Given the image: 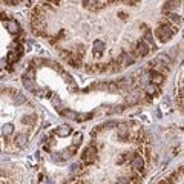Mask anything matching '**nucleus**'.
I'll list each match as a JSON object with an SVG mask.
<instances>
[{"instance_id":"11","label":"nucleus","mask_w":184,"mask_h":184,"mask_svg":"<svg viewBox=\"0 0 184 184\" xmlns=\"http://www.w3.org/2000/svg\"><path fill=\"white\" fill-rule=\"evenodd\" d=\"M26 141H28L26 134H19V135L16 137V143H17V146H19V147H23V146L26 144Z\"/></svg>"},{"instance_id":"1","label":"nucleus","mask_w":184,"mask_h":184,"mask_svg":"<svg viewBox=\"0 0 184 184\" xmlns=\"http://www.w3.org/2000/svg\"><path fill=\"white\" fill-rule=\"evenodd\" d=\"M173 34H175V31H173V28H170L169 25H160V28L155 31V35H156V39H158L161 43L170 40Z\"/></svg>"},{"instance_id":"25","label":"nucleus","mask_w":184,"mask_h":184,"mask_svg":"<svg viewBox=\"0 0 184 184\" xmlns=\"http://www.w3.org/2000/svg\"><path fill=\"white\" fill-rule=\"evenodd\" d=\"M11 132H13V124H5V126H3V134L9 135Z\"/></svg>"},{"instance_id":"26","label":"nucleus","mask_w":184,"mask_h":184,"mask_svg":"<svg viewBox=\"0 0 184 184\" xmlns=\"http://www.w3.org/2000/svg\"><path fill=\"white\" fill-rule=\"evenodd\" d=\"M81 170V166L80 164H72L71 166V173H77V172H80Z\"/></svg>"},{"instance_id":"22","label":"nucleus","mask_w":184,"mask_h":184,"mask_svg":"<svg viewBox=\"0 0 184 184\" xmlns=\"http://www.w3.org/2000/svg\"><path fill=\"white\" fill-rule=\"evenodd\" d=\"M117 184H131V182H129V178H126V176H118V178H117Z\"/></svg>"},{"instance_id":"6","label":"nucleus","mask_w":184,"mask_h":184,"mask_svg":"<svg viewBox=\"0 0 184 184\" xmlns=\"http://www.w3.org/2000/svg\"><path fill=\"white\" fill-rule=\"evenodd\" d=\"M55 134L58 135V137H68V135H71L72 134V129L69 127V126H60V127H57L55 129Z\"/></svg>"},{"instance_id":"9","label":"nucleus","mask_w":184,"mask_h":184,"mask_svg":"<svg viewBox=\"0 0 184 184\" xmlns=\"http://www.w3.org/2000/svg\"><path fill=\"white\" fill-rule=\"evenodd\" d=\"M68 63H69L71 66L80 68V66H81V57H80V55H71V57L68 58Z\"/></svg>"},{"instance_id":"16","label":"nucleus","mask_w":184,"mask_h":184,"mask_svg":"<svg viewBox=\"0 0 184 184\" xmlns=\"http://www.w3.org/2000/svg\"><path fill=\"white\" fill-rule=\"evenodd\" d=\"M81 140H83V137H81V134H80V132H77V134L74 135V140H72V143H74V146L77 147L78 144H81Z\"/></svg>"},{"instance_id":"23","label":"nucleus","mask_w":184,"mask_h":184,"mask_svg":"<svg viewBox=\"0 0 184 184\" xmlns=\"http://www.w3.org/2000/svg\"><path fill=\"white\" fill-rule=\"evenodd\" d=\"M137 101H138V98H137L135 95H131V97L126 98V103H127V105H135Z\"/></svg>"},{"instance_id":"15","label":"nucleus","mask_w":184,"mask_h":184,"mask_svg":"<svg viewBox=\"0 0 184 184\" xmlns=\"http://www.w3.org/2000/svg\"><path fill=\"white\" fill-rule=\"evenodd\" d=\"M23 84H25V87H26L28 90H35L34 83H32V81H29V78H23Z\"/></svg>"},{"instance_id":"32","label":"nucleus","mask_w":184,"mask_h":184,"mask_svg":"<svg viewBox=\"0 0 184 184\" xmlns=\"http://www.w3.org/2000/svg\"><path fill=\"white\" fill-rule=\"evenodd\" d=\"M158 184H169V182H167V181H166V179H163V181H160V182H158Z\"/></svg>"},{"instance_id":"29","label":"nucleus","mask_w":184,"mask_h":184,"mask_svg":"<svg viewBox=\"0 0 184 184\" xmlns=\"http://www.w3.org/2000/svg\"><path fill=\"white\" fill-rule=\"evenodd\" d=\"M54 105H55V106H60V98H58V97H54Z\"/></svg>"},{"instance_id":"27","label":"nucleus","mask_w":184,"mask_h":184,"mask_svg":"<svg viewBox=\"0 0 184 184\" xmlns=\"http://www.w3.org/2000/svg\"><path fill=\"white\" fill-rule=\"evenodd\" d=\"M32 121H34V120H32L29 115H25V117L22 118V123H23V124H31Z\"/></svg>"},{"instance_id":"8","label":"nucleus","mask_w":184,"mask_h":184,"mask_svg":"<svg viewBox=\"0 0 184 184\" xmlns=\"http://www.w3.org/2000/svg\"><path fill=\"white\" fill-rule=\"evenodd\" d=\"M92 49H94V52H95L97 55H100V54L105 51V43H103L101 40H95L94 45H92Z\"/></svg>"},{"instance_id":"24","label":"nucleus","mask_w":184,"mask_h":184,"mask_svg":"<svg viewBox=\"0 0 184 184\" xmlns=\"http://www.w3.org/2000/svg\"><path fill=\"white\" fill-rule=\"evenodd\" d=\"M129 181H131L132 184H140V181H141V178H140L138 175H132V176L129 178Z\"/></svg>"},{"instance_id":"13","label":"nucleus","mask_w":184,"mask_h":184,"mask_svg":"<svg viewBox=\"0 0 184 184\" xmlns=\"http://www.w3.org/2000/svg\"><path fill=\"white\" fill-rule=\"evenodd\" d=\"M146 90H147V94H149V95H155V94H156V90H158V87H156V84L150 83V84L146 87Z\"/></svg>"},{"instance_id":"7","label":"nucleus","mask_w":184,"mask_h":184,"mask_svg":"<svg viewBox=\"0 0 184 184\" xmlns=\"http://www.w3.org/2000/svg\"><path fill=\"white\" fill-rule=\"evenodd\" d=\"M150 78H152V83H153V84H156V86H158V84H161V83H163V80H164V77H163L160 72H156V71H152V72H150Z\"/></svg>"},{"instance_id":"10","label":"nucleus","mask_w":184,"mask_h":184,"mask_svg":"<svg viewBox=\"0 0 184 184\" xmlns=\"http://www.w3.org/2000/svg\"><path fill=\"white\" fill-rule=\"evenodd\" d=\"M118 138H121V140H127L129 138V129L124 124H121L120 129H118Z\"/></svg>"},{"instance_id":"17","label":"nucleus","mask_w":184,"mask_h":184,"mask_svg":"<svg viewBox=\"0 0 184 184\" xmlns=\"http://www.w3.org/2000/svg\"><path fill=\"white\" fill-rule=\"evenodd\" d=\"M103 127H105V129H117V127H118V123H117V121H108V123L103 124Z\"/></svg>"},{"instance_id":"14","label":"nucleus","mask_w":184,"mask_h":184,"mask_svg":"<svg viewBox=\"0 0 184 184\" xmlns=\"http://www.w3.org/2000/svg\"><path fill=\"white\" fill-rule=\"evenodd\" d=\"M176 6H179V2H166L164 3V11L166 9H173Z\"/></svg>"},{"instance_id":"19","label":"nucleus","mask_w":184,"mask_h":184,"mask_svg":"<svg viewBox=\"0 0 184 184\" xmlns=\"http://www.w3.org/2000/svg\"><path fill=\"white\" fill-rule=\"evenodd\" d=\"M14 100H16L19 105L26 103V98H25V95H22V94H16V95H14Z\"/></svg>"},{"instance_id":"12","label":"nucleus","mask_w":184,"mask_h":184,"mask_svg":"<svg viewBox=\"0 0 184 184\" xmlns=\"http://www.w3.org/2000/svg\"><path fill=\"white\" fill-rule=\"evenodd\" d=\"M169 19H170V22L175 23V25H179V23H181V16H178V14H175V13H169Z\"/></svg>"},{"instance_id":"3","label":"nucleus","mask_w":184,"mask_h":184,"mask_svg":"<svg viewBox=\"0 0 184 184\" xmlns=\"http://www.w3.org/2000/svg\"><path fill=\"white\" fill-rule=\"evenodd\" d=\"M131 166H132L134 170L143 172V170H144V160L141 158V155H135V156L131 160Z\"/></svg>"},{"instance_id":"4","label":"nucleus","mask_w":184,"mask_h":184,"mask_svg":"<svg viewBox=\"0 0 184 184\" xmlns=\"http://www.w3.org/2000/svg\"><path fill=\"white\" fill-rule=\"evenodd\" d=\"M137 55H141V57H144V55H147V52H149V46H147V43L144 42V40H141V42H138L137 43Z\"/></svg>"},{"instance_id":"21","label":"nucleus","mask_w":184,"mask_h":184,"mask_svg":"<svg viewBox=\"0 0 184 184\" xmlns=\"http://www.w3.org/2000/svg\"><path fill=\"white\" fill-rule=\"evenodd\" d=\"M118 87H120V86H118L117 83H109V84H108V90H109V92H117Z\"/></svg>"},{"instance_id":"20","label":"nucleus","mask_w":184,"mask_h":184,"mask_svg":"<svg viewBox=\"0 0 184 184\" xmlns=\"http://www.w3.org/2000/svg\"><path fill=\"white\" fill-rule=\"evenodd\" d=\"M144 40H146L147 43H153V35H152L150 31H146V34H144Z\"/></svg>"},{"instance_id":"31","label":"nucleus","mask_w":184,"mask_h":184,"mask_svg":"<svg viewBox=\"0 0 184 184\" xmlns=\"http://www.w3.org/2000/svg\"><path fill=\"white\" fill-rule=\"evenodd\" d=\"M6 5H19V2H11V0H8V2H5Z\"/></svg>"},{"instance_id":"2","label":"nucleus","mask_w":184,"mask_h":184,"mask_svg":"<svg viewBox=\"0 0 184 184\" xmlns=\"http://www.w3.org/2000/svg\"><path fill=\"white\" fill-rule=\"evenodd\" d=\"M97 160V147L95 146H89V147H86L84 150H83V153H81V161L84 163V164H92Z\"/></svg>"},{"instance_id":"28","label":"nucleus","mask_w":184,"mask_h":184,"mask_svg":"<svg viewBox=\"0 0 184 184\" xmlns=\"http://www.w3.org/2000/svg\"><path fill=\"white\" fill-rule=\"evenodd\" d=\"M123 111V106H118V108H112L111 112H121Z\"/></svg>"},{"instance_id":"5","label":"nucleus","mask_w":184,"mask_h":184,"mask_svg":"<svg viewBox=\"0 0 184 184\" xmlns=\"http://www.w3.org/2000/svg\"><path fill=\"white\" fill-rule=\"evenodd\" d=\"M5 26H6V29H8L11 34H16V32H19V31H20L19 22H16V20H8V22L5 23Z\"/></svg>"},{"instance_id":"30","label":"nucleus","mask_w":184,"mask_h":184,"mask_svg":"<svg viewBox=\"0 0 184 184\" xmlns=\"http://www.w3.org/2000/svg\"><path fill=\"white\" fill-rule=\"evenodd\" d=\"M52 160H54V161H61L63 158H61V156H58V155H52Z\"/></svg>"},{"instance_id":"18","label":"nucleus","mask_w":184,"mask_h":184,"mask_svg":"<svg viewBox=\"0 0 184 184\" xmlns=\"http://www.w3.org/2000/svg\"><path fill=\"white\" fill-rule=\"evenodd\" d=\"M121 57L124 58L123 66H129V64H132V63H134V57H131V55H121Z\"/></svg>"},{"instance_id":"33","label":"nucleus","mask_w":184,"mask_h":184,"mask_svg":"<svg viewBox=\"0 0 184 184\" xmlns=\"http://www.w3.org/2000/svg\"><path fill=\"white\" fill-rule=\"evenodd\" d=\"M182 170H184V167H182Z\"/></svg>"}]
</instances>
